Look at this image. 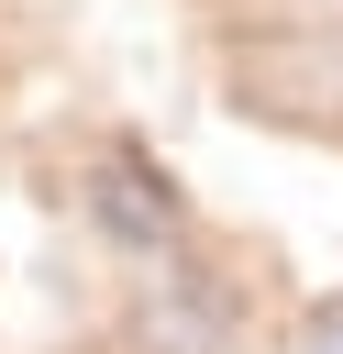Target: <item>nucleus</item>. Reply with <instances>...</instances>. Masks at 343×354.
<instances>
[{"label": "nucleus", "instance_id": "obj_1", "mask_svg": "<svg viewBox=\"0 0 343 354\" xmlns=\"http://www.w3.org/2000/svg\"><path fill=\"white\" fill-rule=\"evenodd\" d=\"M299 354H343V310H321V321L299 332Z\"/></svg>", "mask_w": 343, "mask_h": 354}]
</instances>
